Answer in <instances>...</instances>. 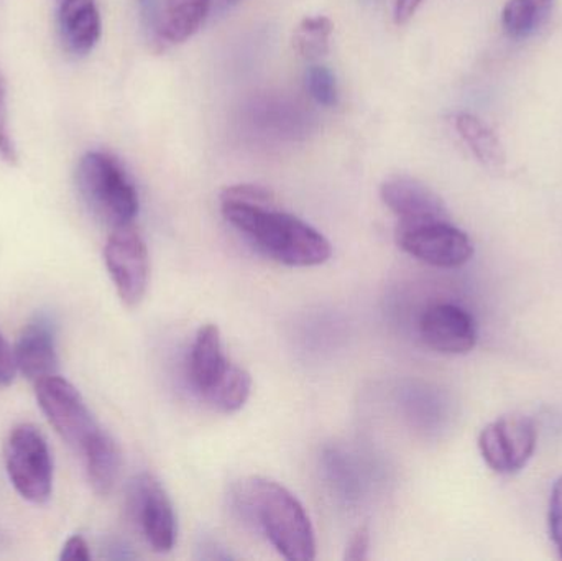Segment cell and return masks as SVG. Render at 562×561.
<instances>
[{
  "label": "cell",
  "mask_w": 562,
  "mask_h": 561,
  "mask_svg": "<svg viewBox=\"0 0 562 561\" xmlns=\"http://www.w3.org/2000/svg\"><path fill=\"white\" fill-rule=\"evenodd\" d=\"M223 216L263 256L290 267H314L329 260V240L273 204L221 200Z\"/></svg>",
  "instance_id": "cell-1"
},
{
  "label": "cell",
  "mask_w": 562,
  "mask_h": 561,
  "mask_svg": "<svg viewBox=\"0 0 562 561\" xmlns=\"http://www.w3.org/2000/svg\"><path fill=\"white\" fill-rule=\"evenodd\" d=\"M237 500L246 516L257 523L281 557L293 561L316 557L310 517L286 487L266 478H252L243 484Z\"/></svg>",
  "instance_id": "cell-2"
},
{
  "label": "cell",
  "mask_w": 562,
  "mask_h": 561,
  "mask_svg": "<svg viewBox=\"0 0 562 561\" xmlns=\"http://www.w3.org/2000/svg\"><path fill=\"white\" fill-rule=\"evenodd\" d=\"M76 184L86 206L112 229L128 226L137 216V190L112 155L88 152L79 160Z\"/></svg>",
  "instance_id": "cell-3"
},
{
  "label": "cell",
  "mask_w": 562,
  "mask_h": 561,
  "mask_svg": "<svg viewBox=\"0 0 562 561\" xmlns=\"http://www.w3.org/2000/svg\"><path fill=\"white\" fill-rule=\"evenodd\" d=\"M5 470L16 493L32 504H45L53 493V458L38 428L22 424L5 441Z\"/></svg>",
  "instance_id": "cell-4"
},
{
  "label": "cell",
  "mask_w": 562,
  "mask_h": 561,
  "mask_svg": "<svg viewBox=\"0 0 562 561\" xmlns=\"http://www.w3.org/2000/svg\"><path fill=\"white\" fill-rule=\"evenodd\" d=\"M36 402L56 434L82 453L102 430L78 389L58 374L35 382Z\"/></svg>",
  "instance_id": "cell-5"
},
{
  "label": "cell",
  "mask_w": 562,
  "mask_h": 561,
  "mask_svg": "<svg viewBox=\"0 0 562 561\" xmlns=\"http://www.w3.org/2000/svg\"><path fill=\"white\" fill-rule=\"evenodd\" d=\"M396 240L409 256L441 269H458L474 256L471 237L449 220L400 223Z\"/></svg>",
  "instance_id": "cell-6"
},
{
  "label": "cell",
  "mask_w": 562,
  "mask_h": 561,
  "mask_svg": "<svg viewBox=\"0 0 562 561\" xmlns=\"http://www.w3.org/2000/svg\"><path fill=\"white\" fill-rule=\"evenodd\" d=\"M104 260L122 303L128 308L140 305L150 279V259L145 240L132 224L112 231Z\"/></svg>",
  "instance_id": "cell-7"
},
{
  "label": "cell",
  "mask_w": 562,
  "mask_h": 561,
  "mask_svg": "<svg viewBox=\"0 0 562 561\" xmlns=\"http://www.w3.org/2000/svg\"><path fill=\"white\" fill-rule=\"evenodd\" d=\"M128 513L155 552H170L177 540L173 504L160 481L151 474L135 476L128 484Z\"/></svg>",
  "instance_id": "cell-8"
},
{
  "label": "cell",
  "mask_w": 562,
  "mask_h": 561,
  "mask_svg": "<svg viewBox=\"0 0 562 561\" xmlns=\"http://www.w3.org/2000/svg\"><path fill=\"white\" fill-rule=\"evenodd\" d=\"M537 425L525 415H505L487 425L479 437L482 458L498 474H515L537 450Z\"/></svg>",
  "instance_id": "cell-9"
},
{
  "label": "cell",
  "mask_w": 562,
  "mask_h": 561,
  "mask_svg": "<svg viewBox=\"0 0 562 561\" xmlns=\"http://www.w3.org/2000/svg\"><path fill=\"white\" fill-rule=\"evenodd\" d=\"M423 341L441 355H468L477 343L474 318L461 306H431L419 323Z\"/></svg>",
  "instance_id": "cell-10"
},
{
  "label": "cell",
  "mask_w": 562,
  "mask_h": 561,
  "mask_svg": "<svg viewBox=\"0 0 562 561\" xmlns=\"http://www.w3.org/2000/svg\"><path fill=\"white\" fill-rule=\"evenodd\" d=\"M16 369L30 381L55 375L59 369L56 325L52 316L40 313L20 333L13 348Z\"/></svg>",
  "instance_id": "cell-11"
},
{
  "label": "cell",
  "mask_w": 562,
  "mask_h": 561,
  "mask_svg": "<svg viewBox=\"0 0 562 561\" xmlns=\"http://www.w3.org/2000/svg\"><path fill=\"white\" fill-rule=\"evenodd\" d=\"M380 197L400 217V223L449 220L448 207L441 198L415 178H389L380 188Z\"/></svg>",
  "instance_id": "cell-12"
},
{
  "label": "cell",
  "mask_w": 562,
  "mask_h": 561,
  "mask_svg": "<svg viewBox=\"0 0 562 561\" xmlns=\"http://www.w3.org/2000/svg\"><path fill=\"white\" fill-rule=\"evenodd\" d=\"M250 122L262 135L283 141L306 137L313 117L304 105L284 98H263L250 105Z\"/></svg>",
  "instance_id": "cell-13"
},
{
  "label": "cell",
  "mask_w": 562,
  "mask_h": 561,
  "mask_svg": "<svg viewBox=\"0 0 562 561\" xmlns=\"http://www.w3.org/2000/svg\"><path fill=\"white\" fill-rule=\"evenodd\" d=\"M101 13L94 0H63L58 9V33L66 52L88 55L101 38Z\"/></svg>",
  "instance_id": "cell-14"
},
{
  "label": "cell",
  "mask_w": 562,
  "mask_h": 561,
  "mask_svg": "<svg viewBox=\"0 0 562 561\" xmlns=\"http://www.w3.org/2000/svg\"><path fill=\"white\" fill-rule=\"evenodd\" d=\"M223 339L216 325L201 326L190 352V378L194 388L206 394L229 368Z\"/></svg>",
  "instance_id": "cell-15"
},
{
  "label": "cell",
  "mask_w": 562,
  "mask_h": 561,
  "mask_svg": "<svg viewBox=\"0 0 562 561\" xmlns=\"http://www.w3.org/2000/svg\"><path fill=\"white\" fill-rule=\"evenodd\" d=\"M89 484L99 496H108L117 483L122 455L117 444L104 430L99 431L82 450Z\"/></svg>",
  "instance_id": "cell-16"
},
{
  "label": "cell",
  "mask_w": 562,
  "mask_h": 561,
  "mask_svg": "<svg viewBox=\"0 0 562 561\" xmlns=\"http://www.w3.org/2000/svg\"><path fill=\"white\" fill-rule=\"evenodd\" d=\"M213 9V0H164L160 42L181 43L193 36Z\"/></svg>",
  "instance_id": "cell-17"
},
{
  "label": "cell",
  "mask_w": 562,
  "mask_h": 561,
  "mask_svg": "<svg viewBox=\"0 0 562 561\" xmlns=\"http://www.w3.org/2000/svg\"><path fill=\"white\" fill-rule=\"evenodd\" d=\"M454 127L469 150L484 167L501 170L507 161L504 145L495 132L474 114L459 112L454 115Z\"/></svg>",
  "instance_id": "cell-18"
},
{
  "label": "cell",
  "mask_w": 562,
  "mask_h": 561,
  "mask_svg": "<svg viewBox=\"0 0 562 561\" xmlns=\"http://www.w3.org/2000/svg\"><path fill=\"white\" fill-rule=\"evenodd\" d=\"M557 0H508L502 12V26L510 38L535 35L550 19Z\"/></svg>",
  "instance_id": "cell-19"
},
{
  "label": "cell",
  "mask_w": 562,
  "mask_h": 561,
  "mask_svg": "<svg viewBox=\"0 0 562 561\" xmlns=\"http://www.w3.org/2000/svg\"><path fill=\"white\" fill-rule=\"evenodd\" d=\"M250 392H252V378L249 372L231 364L223 378L206 394H203V397L216 411L223 412V414H234L246 405Z\"/></svg>",
  "instance_id": "cell-20"
},
{
  "label": "cell",
  "mask_w": 562,
  "mask_h": 561,
  "mask_svg": "<svg viewBox=\"0 0 562 561\" xmlns=\"http://www.w3.org/2000/svg\"><path fill=\"white\" fill-rule=\"evenodd\" d=\"M333 22L327 16H310L294 30L293 43L296 52L307 59L319 58L329 52Z\"/></svg>",
  "instance_id": "cell-21"
},
{
  "label": "cell",
  "mask_w": 562,
  "mask_h": 561,
  "mask_svg": "<svg viewBox=\"0 0 562 561\" xmlns=\"http://www.w3.org/2000/svg\"><path fill=\"white\" fill-rule=\"evenodd\" d=\"M306 89L317 104L333 108L337 104V82L326 66H311L306 71Z\"/></svg>",
  "instance_id": "cell-22"
},
{
  "label": "cell",
  "mask_w": 562,
  "mask_h": 561,
  "mask_svg": "<svg viewBox=\"0 0 562 561\" xmlns=\"http://www.w3.org/2000/svg\"><path fill=\"white\" fill-rule=\"evenodd\" d=\"M0 158L10 165H15L16 160H19L15 144H13L12 137H10L7 85L2 72H0Z\"/></svg>",
  "instance_id": "cell-23"
},
{
  "label": "cell",
  "mask_w": 562,
  "mask_h": 561,
  "mask_svg": "<svg viewBox=\"0 0 562 561\" xmlns=\"http://www.w3.org/2000/svg\"><path fill=\"white\" fill-rule=\"evenodd\" d=\"M138 10H140L142 25L147 32L151 43L161 45L160 26H161V9L164 2L161 0H137Z\"/></svg>",
  "instance_id": "cell-24"
},
{
  "label": "cell",
  "mask_w": 562,
  "mask_h": 561,
  "mask_svg": "<svg viewBox=\"0 0 562 561\" xmlns=\"http://www.w3.org/2000/svg\"><path fill=\"white\" fill-rule=\"evenodd\" d=\"M550 536L562 559V476L558 478L551 491Z\"/></svg>",
  "instance_id": "cell-25"
},
{
  "label": "cell",
  "mask_w": 562,
  "mask_h": 561,
  "mask_svg": "<svg viewBox=\"0 0 562 561\" xmlns=\"http://www.w3.org/2000/svg\"><path fill=\"white\" fill-rule=\"evenodd\" d=\"M16 371H19V369H16L13 349L10 348L9 343H7L2 332H0V385L7 388V385L12 384Z\"/></svg>",
  "instance_id": "cell-26"
},
{
  "label": "cell",
  "mask_w": 562,
  "mask_h": 561,
  "mask_svg": "<svg viewBox=\"0 0 562 561\" xmlns=\"http://www.w3.org/2000/svg\"><path fill=\"white\" fill-rule=\"evenodd\" d=\"M59 560L63 561H89L91 552H89L88 542L81 536H72L66 540L61 549Z\"/></svg>",
  "instance_id": "cell-27"
},
{
  "label": "cell",
  "mask_w": 562,
  "mask_h": 561,
  "mask_svg": "<svg viewBox=\"0 0 562 561\" xmlns=\"http://www.w3.org/2000/svg\"><path fill=\"white\" fill-rule=\"evenodd\" d=\"M370 547V534L367 527H360L352 539H350L349 547H347L346 560L360 561L367 559Z\"/></svg>",
  "instance_id": "cell-28"
},
{
  "label": "cell",
  "mask_w": 562,
  "mask_h": 561,
  "mask_svg": "<svg viewBox=\"0 0 562 561\" xmlns=\"http://www.w3.org/2000/svg\"><path fill=\"white\" fill-rule=\"evenodd\" d=\"M423 0H396L395 22L405 25L415 15L416 10L422 7Z\"/></svg>",
  "instance_id": "cell-29"
},
{
  "label": "cell",
  "mask_w": 562,
  "mask_h": 561,
  "mask_svg": "<svg viewBox=\"0 0 562 561\" xmlns=\"http://www.w3.org/2000/svg\"><path fill=\"white\" fill-rule=\"evenodd\" d=\"M239 2L240 0H213V9L220 13L226 12L227 9H231V7H234Z\"/></svg>",
  "instance_id": "cell-30"
}]
</instances>
